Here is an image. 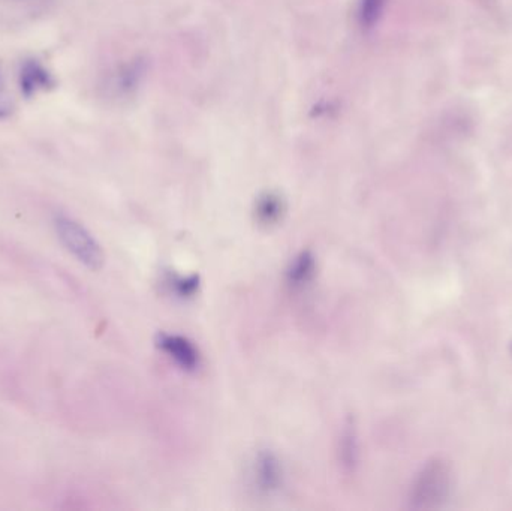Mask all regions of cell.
Masks as SVG:
<instances>
[{
	"mask_svg": "<svg viewBox=\"0 0 512 511\" xmlns=\"http://www.w3.org/2000/svg\"><path fill=\"white\" fill-rule=\"evenodd\" d=\"M318 270V263L312 251H301L286 270V282L292 290H304L312 284Z\"/></svg>",
	"mask_w": 512,
	"mask_h": 511,
	"instance_id": "cell-7",
	"label": "cell"
},
{
	"mask_svg": "<svg viewBox=\"0 0 512 511\" xmlns=\"http://www.w3.org/2000/svg\"><path fill=\"white\" fill-rule=\"evenodd\" d=\"M255 483L262 494H274L283 486V467L273 452L258 453L254 467Z\"/></svg>",
	"mask_w": 512,
	"mask_h": 511,
	"instance_id": "cell-4",
	"label": "cell"
},
{
	"mask_svg": "<svg viewBox=\"0 0 512 511\" xmlns=\"http://www.w3.org/2000/svg\"><path fill=\"white\" fill-rule=\"evenodd\" d=\"M340 461L348 471L354 470L358 461L357 429L352 422L343 429L340 435Z\"/></svg>",
	"mask_w": 512,
	"mask_h": 511,
	"instance_id": "cell-11",
	"label": "cell"
},
{
	"mask_svg": "<svg viewBox=\"0 0 512 511\" xmlns=\"http://www.w3.org/2000/svg\"><path fill=\"white\" fill-rule=\"evenodd\" d=\"M156 345L183 371L195 372L200 369V351L195 347L194 342L189 341L185 336L162 332L156 336Z\"/></svg>",
	"mask_w": 512,
	"mask_h": 511,
	"instance_id": "cell-2",
	"label": "cell"
},
{
	"mask_svg": "<svg viewBox=\"0 0 512 511\" xmlns=\"http://www.w3.org/2000/svg\"><path fill=\"white\" fill-rule=\"evenodd\" d=\"M388 0H358L357 23L363 32H370L384 17Z\"/></svg>",
	"mask_w": 512,
	"mask_h": 511,
	"instance_id": "cell-10",
	"label": "cell"
},
{
	"mask_svg": "<svg viewBox=\"0 0 512 511\" xmlns=\"http://www.w3.org/2000/svg\"><path fill=\"white\" fill-rule=\"evenodd\" d=\"M288 204L277 191H265L258 195L254 206L256 224L262 228L277 227L285 219Z\"/></svg>",
	"mask_w": 512,
	"mask_h": 511,
	"instance_id": "cell-5",
	"label": "cell"
},
{
	"mask_svg": "<svg viewBox=\"0 0 512 511\" xmlns=\"http://www.w3.org/2000/svg\"><path fill=\"white\" fill-rule=\"evenodd\" d=\"M146 69V62L141 59H134L120 65L114 71L110 81V87L113 89L114 95L119 96V98H128V96L134 95L143 83Z\"/></svg>",
	"mask_w": 512,
	"mask_h": 511,
	"instance_id": "cell-6",
	"label": "cell"
},
{
	"mask_svg": "<svg viewBox=\"0 0 512 511\" xmlns=\"http://www.w3.org/2000/svg\"><path fill=\"white\" fill-rule=\"evenodd\" d=\"M54 86H56V80L44 63L36 59H26L21 63L18 87L24 98H33L36 93L53 89Z\"/></svg>",
	"mask_w": 512,
	"mask_h": 511,
	"instance_id": "cell-3",
	"label": "cell"
},
{
	"mask_svg": "<svg viewBox=\"0 0 512 511\" xmlns=\"http://www.w3.org/2000/svg\"><path fill=\"white\" fill-rule=\"evenodd\" d=\"M165 285L174 297L182 300L194 299L200 293L201 279L198 275H177L168 273L165 276Z\"/></svg>",
	"mask_w": 512,
	"mask_h": 511,
	"instance_id": "cell-9",
	"label": "cell"
},
{
	"mask_svg": "<svg viewBox=\"0 0 512 511\" xmlns=\"http://www.w3.org/2000/svg\"><path fill=\"white\" fill-rule=\"evenodd\" d=\"M442 486H444V473L439 468L430 467L429 470L424 471L418 479L414 495H412L415 506H427L430 501L442 494V489H444Z\"/></svg>",
	"mask_w": 512,
	"mask_h": 511,
	"instance_id": "cell-8",
	"label": "cell"
},
{
	"mask_svg": "<svg viewBox=\"0 0 512 511\" xmlns=\"http://www.w3.org/2000/svg\"><path fill=\"white\" fill-rule=\"evenodd\" d=\"M54 225L60 242L80 263L92 270L101 269L104 264V252L95 237L83 225L62 215L57 216Z\"/></svg>",
	"mask_w": 512,
	"mask_h": 511,
	"instance_id": "cell-1",
	"label": "cell"
},
{
	"mask_svg": "<svg viewBox=\"0 0 512 511\" xmlns=\"http://www.w3.org/2000/svg\"><path fill=\"white\" fill-rule=\"evenodd\" d=\"M12 111H14V105L3 90L2 77H0V120L8 119Z\"/></svg>",
	"mask_w": 512,
	"mask_h": 511,
	"instance_id": "cell-12",
	"label": "cell"
}]
</instances>
